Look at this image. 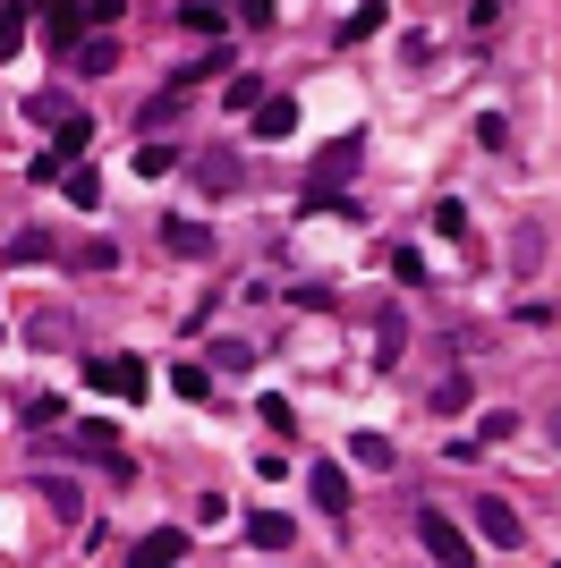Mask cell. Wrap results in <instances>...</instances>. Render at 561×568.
I'll return each instance as SVG.
<instances>
[{
    "instance_id": "1",
    "label": "cell",
    "mask_w": 561,
    "mask_h": 568,
    "mask_svg": "<svg viewBox=\"0 0 561 568\" xmlns=\"http://www.w3.org/2000/svg\"><path fill=\"white\" fill-rule=\"evenodd\" d=\"M77 154H94V120H68V127H60V145H43V154L26 161V179H60Z\"/></svg>"
},
{
    "instance_id": "2",
    "label": "cell",
    "mask_w": 561,
    "mask_h": 568,
    "mask_svg": "<svg viewBox=\"0 0 561 568\" xmlns=\"http://www.w3.org/2000/svg\"><path fill=\"white\" fill-rule=\"evenodd\" d=\"M86 382L111 399H145V356H86Z\"/></svg>"
},
{
    "instance_id": "3",
    "label": "cell",
    "mask_w": 561,
    "mask_h": 568,
    "mask_svg": "<svg viewBox=\"0 0 561 568\" xmlns=\"http://www.w3.org/2000/svg\"><path fill=\"white\" fill-rule=\"evenodd\" d=\"M417 543H426L442 568H468V560H476V552H468V535L451 526V518H442V509H417Z\"/></svg>"
},
{
    "instance_id": "4",
    "label": "cell",
    "mask_w": 561,
    "mask_h": 568,
    "mask_svg": "<svg viewBox=\"0 0 561 568\" xmlns=\"http://www.w3.org/2000/svg\"><path fill=\"white\" fill-rule=\"evenodd\" d=\"M476 535L494 543V552H519V543H528V526H519V509H510V501H494V492H485V501H476Z\"/></svg>"
},
{
    "instance_id": "5",
    "label": "cell",
    "mask_w": 561,
    "mask_h": 568,
    "mask_svg": "<svg viewBox=\"0 0 561 568\" xmlns=\"http://www.w3.org/2000/svg\"><path fill=\"white\" fill-rule=\"evenodd\" d=\"M306 492H315V509H324V518H349V501H358V492H349V475L332 467V458H315V467H306Z\"/></svg>"
},
{
    "instance_id": "6",
    "label": "cell",
    "mask_w": 561,
    "mask_h": 568,
    "mask_svg": "<svg viewBox=\"0 0 561 568\" xmlns=\"http://www.w3.org/2000/svg\"><path fill=\"white\" fill-rule=\"evenodd\" d=\"M358 161H366V136H340V145H324V154H315V188H340Z\"/></svg>"
},
{
    "instance_id": "7",
    "label": "cell",
    "mask_w": 561,
    "mask_h": 568,
    "mask_svg": "<svg viewBox=\"0 0 561 568\" xmlns=\"http://www.w3.org/2000/svg\"><path fill=\"white\" fill-rule=\"evenodd\" d=\"M400 348H408V322H400V306H374V374H392Z\"/></svg>"
},
{
    "instance_id": "8",
    "label": "cell",
    "mask_w": 561,
    "mask_h": 568,
    "mask_svg": "<svg viewBox=\"0 0 561 568\" xmlns=\"http://www.w3.org/2000/svg\"><path fill=\"white\" fill-rule=\"evenodd\" d=\"M170 560H188V535H179V526H154V535L128 552V568H170Z\"/></svg>"
},
{
    "instance_id": "9",
    "label": "cell",
    "mask_w": 561,
    "mask_h": 568,
    "mask_svg": "<svg viewBox=\"0 0 561 568\" xmlns=\"http://www.w3.org/2000/svg\"><path fill=\"white\" fill-rule=\"evenodd\" d=\"M545 272V221H519V238H510V281H536Z\"/></svg>"
},
{
    "instance_id": "10",
    "label": "cell",
    "mask_w": 561,
    "mask_h": 568,
    "mask_svg": "<svg viewBox=\"0 0 561 568\" xmlns=\"http://www.w3.org/2000/svg\"><path fill=\"white\" fill-rule=\"evenodd\" d=\"M238 179H247V161H238L231 145H222V154H204V161H197V188H204V195H231Z\"/></svg>"
},
{
    "instance_id": "11",
    "label": "cell",
    "mask_w": 561,
    "mask_h": 568,
    "mask_svg": "<svg viewBox=\"0 0 561 568\" xmlns=\"http://www.w3.org/2000/svg\"><path fill=\"white\" fill-rule=\"evenodd\" d=\"M34 492H43V509H52L60 526H77V518H86V501H77V484H60V475H34Z\"/></svg>"
},
{
    "instance_id": "12",
    "label": "cell",
    "mask_w": 561,
    "mask_h": 568,
    "mask_svg": "<svg viewBox=\"0 0 561 568\" xmlns=\"http://www.w3.org/2000/svg\"><path fill=\"white\" fill-rule=\"evenodd\" d=\"M102 68H120V43H111V34H94V43L68 52V77H102Z\"/></svg>"
},
{
    "instance_id": "13",
    "label": "cell",
    "mask_w": 561,
    "mask_h": 568,
    "mask_svg": "<svg viewBox=\"0 0 561 568\" xmlns=\"http://www.w3.org/2000/svg\"><path fill=\"white\" fill-rule=\"evenodd\" d=\"M298 213H332V221H366V204H349L340 188H306V195H298Z\"/></svg>"
},
{
    "instance_id": "14",
    "label": "cell",
    "mask_w": 561,
    "mask_h": 568,
    "mask_svg": "<svg viewBox=\"0 0 561 568\" xmlns=\"http://www.w3.org/2000/svg\"><path fill=\"white\" fill-rule=\"evenodd\" d=\"M247 543H256V552H290V543H298V526L265 509V518H247Z\"/></svg>"
},
{
    "instance_id": "15",
    "label": "cell",
    "mask_w": 561,
    "mask_h": 568,
    "mask_svg": "<svg viewBox=\"0 0 561 568\" xmlns=\"http://www.w3.org/2000/svg\"><path fill=\"white\" fill-rule=\"evenodd\" d=\"M162 247L170 254H213V229L204 221H162Z\"/></svg>"
},
{
    "instance_id": "16",
    "label": "cell",
    "mask_w": 561,
    "mask_h": 568,
    "mask_svg": "<svg viewBox=\"0 0 561 568\" xmlns=\"http://www.w3.org/2000/svg\"><path fill=\"white\" fill-rule=\"evenodd\" d=\"M222 68H231V52H204V60L170 68V94H188V86H204V77H222Z\"/></svg>"
},
{
    "instance_id": "17",
    "label": "cell",
    "mask_w": 561,
    "mask_h": 568,
    "mask_svg": "<svg viewBox=\"0 0 561 568\" xmlns=\"http://www.w3.org/2000/svg\"><path fill=\"white\" fill-rule=\"evenodd\" d=\"M136 170H145V179H162V170H179V145H170V136H154V145H136Z\"/></svg>"
},
{
    "instance_id": "18",
    "label": "cell",
    "mask_w": 561,
    "mask_h": 568,
    "mask_svg": "<svg viewBox=\"0 0 561 568\" xmlns=\"http://www.w3.org/2000/svg\"><path fill=\"white\" fill-rule=\"evenodd\" d=\"M170 390L179 399H213V365H170Z\"/></svg>"
},
{
    "instance_id": "19",
    "label": "cell",
    "mask_w": 561,
    "mask_h": 568,
    "mask_svg": "<svg viewBox=\"0 0 561 568\" xmlns=\"http://www.w3.org/2000/svg\"><path fill=\"white\" fill-rule=\"evenodd\" d=\"M265 77H247V68H231V111H265Z\"/></svg>"
},
{
    "instance_id": "20",
    "label": "cell",
    "mask_w": 561,
    "mask_h": 568,
    "mask_svg": "<svg viewBox=\"0 0 561 568\" xmlns=\"http://www.w3.org/2000/svg\"><path fill=\"white\" fill-rule=\"evenodd\" d=\"M290 127H298V102H281V94H272L265 111H256V136H290Z\"/></svg>"
},
{
    "instance_id": "21",
    "label": "cell",
    "mask_w": 561,
    "mask_h": 568,
    "mask_svg": "<svg viewBox=\"0 0 561 568\" xmlns=\"http://www.w3.org/2000/svg\"><path fill=\"white\" fill-rule=\"evenodd\" d=\"M374 26H383V0H366V9H349V18H340V43H366Z\"/></svg>"
},
{
    "instance_id": "22",
    "label": "cell",
    "mask_w": 561,
    "mask_h": 568,
    "mask_svg": "<svg viewBox=\"0 0 561 568\" xmlns=\"http://www.w3.org/2000/svg\"><path fill=\"white\" fill-rule=\"evenodd\" d=\"M247 365H256L247 340H213V374H247Z\"/></svg>"
},
{
    "instance_id": "23",
    "label": "cell",
    "mask_w": 561,
    "mask_h": 568,
    "mask_svg": "<svg viewBox=\"0 0 561 568\" xmlns=\"http://www.w3.org/2000/svg\"><path fill=\"white\" fill-rule=\"evenodd\" d=\"M18 424H26V433H52V424H60V399H18Z\"/></svg>"
},
{
    "instance_id": "24",
    "label": "cell",
    "mask_w": 561,
    "mask_h": 568,
    "mask_svg": "<svg viewBox=\"0 0 561 568\" xmlns=\"http://www.w3.org/2000/svg\"><path fill=\"white\" fill-rule=\"evenodd\" d=\"M349 458H358V467H374V475H383V467H392V442H383V433H358V442H349Z\"/></svg>"
},
{
    "instance_id": "25",
    "label": "cell",
    "mask_w": 561,
    "mask_h": 568,
    "mask_svg": "<svg viewBox=\"0 0 561 568\" xmlns=\"http://www.w3.org/2000/svg\"><path fill=\"white\" fill-rule=\"evenodd\" d=\"M170 120H179V94H154V102H145V111H136V127H145V136H162Z\"/></svg>"
},
{
    "instance_id": "26",
    "label": "cell",
    "mask_w": 561,
    "mask_h": 568,
    "mask_svg": "<svg viewBox=\"0 0 561 568\" xmlns=\"http://www.w3.org/2000/svg\"><path fill=\"white\" fill-rule=\"evenodd\" d=\"M26 120H52V127H68L77 111H68V94H26Z\"/></svg>"
},
{
    "instance_id": "27",
    "label": "cell",
    "mask_w": 561,
    "mask_h": 568,
    "mask_svg": "<svg viewBox=\"0 0 561 568\" xmlns=\"http://www.w3.org/2000/svg\"><path fill=\"white\" fill-rule=\"evenodd\" d=\"M68 204H77V213H94V204H102V179H94V170H68Z\"/></svg>"
},
{
    "instance_id": "28",
    "label": "cell",
    "mask_w": 561,
    "mask_h": 568,
    "mask_svg": "<svg viewBox=\"0 0 561 568\" xmlns=\"http://www.w3.org/2000/svg\"><path fill=\"white\" fill-rule=\"evenodd\" d=\"M510 433H519V416H510V408H485V416H476V442H510Z\"/></svg>"
},
{
    "instance_id": "29",
    "label": "cell",
    "mask_w": 561,
    "mask_h": 568,
    "mask_svg": "<svg viewBox=\"0 0 561 568\" xmlns=\"http://www.w3.org/2000/svg\"><path fill=\"white\" fill-rule=\"evenodd\" d=\"M392 281H408V288H426V254H417V247H400V254H392Z\"/></svg>"
},
{
    "instance_id": "30",
    "label": "cell",
    "mask_w": 561,
    "mask_h": 568,
    "mask_svg": "<svg viewBox=\"0 0 561 568\" xmlns=\"http://www.w3.org/2000/svg\"><path fill=\"white\" fill-rule=\"evenodd\" d=\"M468 408V382L451 374V382H434V416H460Z\"/></svg>"
},
{
    "instance_id": "31",
    "label": "cell",
    "mask_w": 561,
    "mask_h": 568,
    "mask_svg": "<svg viewBox=\"0 0 561 568\" xmlns=\"http://www.w3.org/2000/svg\"><path fill=\"white\" fill-rule=\"evenodd\" d=\"M77 263H86V272H120V247H111V238H94V247H77Z\"/></svg>"
},
{
    "instance_id": "32",
    "label": "cell",
    "mask_w": 561,
    "mask_h": 568,
    "mask_svg": "<svg viewBox=\"0 0 561 568\" xmlns=\"http://www.w3.org/2000/svg\"><path fill=\"white\" fill-rule=\"evenodd\" d=\"M434 229L442 238H468V204H434Z\"/></svg>"
},
{
    "instance_id": "33",
    "label": "cell",
    "mask_w": 561,
    "mask_h": 568,
    "mask_svg": "<svg viewBox=\"0 0 561 568\" xmlns=\"http://www.w3.org/2000/svg\"><path fill=\"white\" fill-rule=\"evenodd\" d=\"M52 247V238H43V229H18V238H9V263H34V254Z\"/></svg>"
},
{
    "instance_id": "34",
    "label": "cell",
    "mask_w": 561,
    "mask_h": 568,
    "mask_svg": "<svg viewBox=\"0 0 561 568\" xmlns=\"http://www.w3.org/2000/svg\"><path fill=\"white\" fill-rule=\"evenodd\" d=\"M553 442H561V416H553Z\"/></svg>"
}]
</instances>
